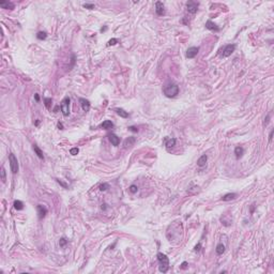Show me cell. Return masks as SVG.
<instances>
[{"mask_svg":"<svg viewBox=\"0 0 274 274\" xmlns=\"http://www.w3.org/2000/svg\"><path fill=\"white\" fill-rule=\"evenodd\" d=\"M102 210H106V205H102Z\"/></svg>","mask_w":274,"mask_h":274,"instance_id":"obj_41","label":"cell"},{"mask_svg":"<svg viewBox=\"0 0 274 274\" xmlns=\"http://www.w3.org/2000/svg\"><path fill=\"white\" fill-rule=\"evenodd\" d=\"M224 252H225V245L223 243H220L217 246H216V254L222 255V254H224Z\"/></svg>","mask_w":274,"mask_h":274,"instance_id":"obj_19","label":"cell"},{"mask_svg":"<svg viewBox=\"0 0 274 274\" xmlns=\"http://www.w3.org/2000/svg\"><path fill=\"white\" fill-rule=\"evenodd\" d=\"M198 5L199 3L196 2V1H189L186 3V8H187V11L191 14H195L198 10Z\"/></svg>","mask_w":274,"mask_h":274,"instance_id":"obj_5","label":"cell"},{"mask_svg":"<svg viewBox=\"0 0 274 274\" xmlns=\"http://www.w3.org/2000/svg\"><path fill=\"white\" fill-rule=\"evenodd\" d=\"M101 126H102L103 128H105V130H108V128H111L114 126V123H112L111 121H109V120H105L103 123L101 124Z\"/></svg>","mask_w":274,"mask_h":274,"instance_id":"obj_18","label":"cell"},{"mask_svg":"<svg viewBox=\"0 0 274 274\" xmlns=\"http://www.w3.org/2000/svg\"><path fill=\"white\" fill-rule=\"evenodd\" d=\"M128 191L131 192L132 194H135V193H137V191H138V187H137L135 184H132L131 186H130V189H128Z\"/></svg>","mask_w":274,"mask_h":274,"instance_id":"obj_26","label":"cell"},{"mask_svg":"<svg viewBox=\"0 0 274 274\" xmlns=\"http://www.w3.org/2000/svg\"><path fill=\"white\" fill-rule=\"evenodd\" d=\"M237 194L236 193H228V194H226V195H224L222 197V199L221 200H223V201H229V200H232V199H236L237 198Z\"/></svg>","mask_w":274,"mask_h":274,"instance_id":"obj_15","label":"cell"},{"mask_svg":"<svg viewBox=\"0 0 274 274\" xmlns=\"http://www.w3.org/2000/svg\"><path fill=\"white\" fill-rule=\"evenodd\" d=\"M243 152H244V150H243L242 147H237V148L235 149V154H236V157H237V158H240V157L242 156Z\"/></svg>","mask_w":274,"mask_h":274,"instance_id":"obj_21","label":"cell"},{"mask_svg":"<svg viewBox=\"0 0 274 274\" xmlns=\"http://www.w3.org/2000/svg\"><path fill=\"white\" fill-rule=\"evenodd\" d=\"M176 145V138H170L166 141V147L167 148H171Z\"/></svg>","mask_w":274,"mask_h":274,"instance_id":"obj_23","label":"cell"},{"mask_svg":"<svg viewBox=\"0 0 274 274\" xmlns=\"http://www.w3.org/2000/svg\"><path fill=\"white\" fill-rule=\"evenodd\" d=\"M58 127H59L60 130H62V128H63V125H62V123H58Z\"/></svg>","mask_w":274,"mask_h":274,"instance_id":"obj_39","label":"cell"},{"mask_svg":"<svg viewBox=\"0 0 274 274\" xmlns=\"http://www.w3.org/2000/svg\"><path fill=\"white\" fill-rule=\"evenodd\" d=\"M128 131H131L133 133H137V132H138V128H137L136 126H128Z\"/></svg>","mask_w":274,"mask_h":274,"instance_id":"obj_33","label":"cell"},{"mask_svg":"<svg viewBox=\"0 0 274 274\" xmlns=\"http://www.w3.org/2000/svg\"><path fill=\"white\" fill-rule=\"evenodd\" d=\"M200 247H201V243H198L196 246H195V251L196 252H198V251H200Z\"/></svg>","mask_w":274,"mask_h":274,"instance_id":"obj_34","label":"cell"},{"mask_svg":"<svg viewBox=\"0 0 274 274\" xmlns=\"http://www.w3.org/2000/svg\"><path fill=\"white\" fill-rule=\"evenodd\" d=\"M186 267H187V262L186 261H183L182 264H181V269H185Z\"/></svg>","mask_w":274,"mask_h":274,"instance_id":"obj_35","label":"cell"},{"mask_svg":"<svg viewBox=\"0 0 274 274\" xmlns=\"http://www.w3.org/2000/svg\"><path fill=\"white\" fill-rule=\"evenodd\" d=\"M33 150H34V152L35 154H37L41 160H44V155H43V152H42V150L37 146V145H33Z\"/></svg>","mask_w":274,"mask_h":274,"instance_id":"obj_16","label":"cell"},{"mask_svg":"<svg viewBox=\"0 0 274 274\" xmlns=\"http://www.w3.org/2000/svg\"><path fill=\"white\" fill-rule=\"evenodd\" d=\"M1 180H2V182H5V171H4V168H1Z\"/></svg>","mask_w":274,"mask_h":274,"instance_id":"obj_32","label":"cell"},{"mask_svg":"<svg viewBox=\"0 0 274 274\" xmlns=\"http://www.w3.org/2000/svg\"><path fill=\"white\" fill-rule=\"evenodd\" d=\"M163 92L167 98H175L179 93V87L176 84H168L164 87Z\"/></svg>","mask_w":274,"mask_h":274,"instance_id":"obj_2","label":"cell"},{"mask_svg":"<svg viewBox=\"0 0 274 274\" xmlns=\"http://www.w3.org/2000/svg\"><path fill=\"white\" fill-rule=\"evenodd\" d=\"M157 260L160 262V271L163 273H166L169 269V259L168 257L163 254V253H158L157 254Z\"/></svg>","mask_w":274,"mask_h":274,"instance_id":"obj_1","label":"cell"},{"mask_svg":"<svg viewBox=\"0 0 274 274\" xmlns=\"http://www.w3.org/2000/svg\"><path fill=\"white\" fill-rule=\"evenodd\" d=\"M155 12H156L157 15H160V16H162V15L165 14V8H164L163 2H161V1H156L155 2Z\"/></svg>","mask_w":274,"mask_h":274,"instance_id":"obj_7","label":"cell"},{"mask_svg":"<svg viewBox=\"0 0 274 274\" xmlns=\"http://www.w3.org/2000/svg\"><path fill=\"white\" fill-rule=\"evenodd\" d=\"M108 187H109V185H108L107 183H103V184L100 185V191H106Z\"/></svg>","mask_w":274,"mask_h":274,"instance_id":"obj_27","label":"cell"},{"mask_svg":"<svg viewBox=\"0 0 274 274\" xmlns=\"http://www.w3.org/2000/svg\"><path fill=\"white\" fill-rule=\"evenodd\" d=\"M117 42H118L117 39H111V40L108 41V45H109V46H111V45H116V44H117Z\"/></svg>","mask_w":274,"mask_h":274,"instance_id":"obj_31","label":"cell"},{"mask_svg":"<svg viewBox=\"0 0 274 274\" xmlns=\"http://www.w3.org/2000/svg\"><path fill=\"white\" fill-rule=\"evenodd\" d=\"M59 108H60V106H56V107H55V109H54V111H55V112H57V111H58V109H59Z\"/></svg>","mask_w":274,"mask_h":274,"instance_id":"obj_38","label":"cell"},{"mask_svg":"<svg viewBox=\"0 0 274 274\" xmlns=\"http://www.w3.org/2000/svg\"><path fill=\"white\" fill-rule=\"evenodd\" d=\"M68 243V240L67 239H64V238H62V239H60L59 241V244H60V246L63 247V246H66V244Z\"/></svg>","mask_w":274,"mask_h":274,"instance_id":"obj_28","label":"cell"},{"mask_svg":"<svg viewBox=\"0 0 274 274\" xmlns=\"http://www.w3.org/2000/svg\"><path fill=\"white\" fill-rule=\"evenodd\" d=\"M46 37H47V34H46V32H44V31H40V32L37 34V38H38L39 40H45Z\"/></svg>","mask_w":274,"mask_h":274,"instance_id":"obj_24","label":"cell"},{"mask_svg":"<svg viewBox=\"0 0 274 274\" xmlns=\"http://www.w3.org/2000/svg\"><path fill=\"white\" fill-rule=\"evenodd\" d=\"M109 140L111 142V145L115 146V147H117L119 146V143H120V138L117 136V135H115V134H109Z\"/></svg>","mask_w":274,"mask_h":274,"instance_id":"obj_11","label":"cell"},{"mask_svg":"<svg viewBox=\"0 0 274 274\" xmlns=\"http://www.w3.org/2000/svg\"><path fill=\"white\" fill-rule=\"evenodd\" d=\"M207 161H208V156H207L206 154H204V155H201V156L198 158V161H197V165H198L199 167H204V166H206Z\"/></svg>","mask_w":274,"mask_h":274,"instance_id":"obj_14","label":"cell"},{"mask_svg":"<svg viewBox=\"0 0 274 274\" xmlns=\"http://www.w3.org/2000/svg\"><path fill=\"white\" fill-rule=\"evenodd\" d=\"M34 98H35V101H37V102H39V101H40V98H39V94H34Z\"/></svg>","mask_w":274,"mask_h":274,"instance_id":"obj_37","label":"cell"},{"mask_svg":"<svg viewBox=\"0 0 274 274\" xmlns=\"http://www.w3.org/2000/svg\"><path fill=\"white\" fill-rule=\"evenodd\" d=\"M269 118H270V116H268V117H267V119H265V121H264V124H267V123H268V121H269Z\"/></svg>","mask_w":274,"mask_h":274,"instance_id":"obj_40","label":"cell"},{"mask_svg":"<svg viewBox=\"0 0 274 274\" xmlns=\"http://www.w3.org/2000/svg\"><path fill=\"white\" fill-rule=\"evenodd\" d=\"M37 210H38V214H39V219L40 220H42L47 213V209L44 206H42V205H38Z\"/></svg>","mask_w":274,"mask_h":274,"instance_id":"obj_9","label":"cell"},{"mask_svg":"<svg viewBox=\"0 0 274 274\" xmlns=\"http://www.w3.org/2000/svg\"><path fill=\"white\" fill-rule=\"evenodd\" d=\"M199 52V47H195V46H193V47H190L189 49L186 50V58H189V59H192V58H195V57L197 56Z\"/></svg>","mask_w":274,"mask_h":274,"instance_id":"obj_6","label":"cell"},{"mask_svg":"<svg viewBox=\"0 0 274 274\" xmlns=\"http://www.w3.org/2000/svg\"><path fill=\"white\" fill-rule=\"evenodd\" d=\"M206 28L207 29H209V30H212V31H219L220 30V28L216 26L213 21H211V20H208L207 23H206Z\"/></svg>","mask_w":274,"mask_h":274,"instance_id":"obj_12","label":"cell"},{"mask_svg":"<svg viewBox=\"0 0 274 274\" xmlns=\"http://www.w3.org/2000/svg\"><path fill=\"white\" fill-rule=\"evenodd\" d=\"M115 110H116L117 114L119 115L120 117H122V118H127L128 117V112H126L124 109H122V108H116Z\"/></svg>","mask_w":274,"mask_h":274,"instance_id":"obj_17","label":"cell"},{"mask_svg":"<svg viewBox=\"0 0 274 274\" xmlns=\"http://www.w3.org/2000/svg\"><path fill=\"white\" fill-rule=\"evenodd\" d=\"M79 103L82 105V108L84 111H89L90 109V102L86 99H79Z\"/></svg>","mask_w":274,"mask_h":274,"instance_id":"obj_10","label":"cell"},{"mask_svg":"<svg viewBox=\"0 0 274 274\" xmlns=\"http://www.w3.org/2000/svg\"><path fill=\"white\" fill-rule=\"evenodd\" d=\"M134 143H135V138H134V137H128V138L125 139V141H124V146H125V148H127V147L133 146Z\"/></svg>","mask_w":274,"mask_h":274,"instance_id":"obj_20","label":"cell"},{"mask_svg":"<svg viewBox=\"0 0 274 274\" xmlns=\"http://www.w3.org/2000/svg\"><path fill=\"white\" fill-rule=\"evenodd\" d=\"M84 8L89 9V10L94 9V4H92V3H85V4H84Z\"/></svg>","mask_w":274,"mask_h":274,"instance_id":"obj_30","label":"cell"},{"mask_svg":"<svg viewBox=\"0 0 274 274\" xmlns=\"http://www.w3.org/2000/svg\"><path fill=\"white\" fill-rule=\"evenodd\" d=\"M60 109H61L64 117H68L70 115V98L69 96H66L62 100L61 105H60Z\"/></svg>","mask_w":274,"mask_h":274,"instance_id":"obj_3","label":"cell"},{"mask_svg":"<svg viewBox=\"0 0 274 274\" xmlns=\"http://www.w3.org/2000/svg\"><path fill=\"white\" fill-rule=\"evenodd\" d=\"M44 102H45V106L47 109H50V104H52V99L50 98H46L44 99Z\"/></svg>","mask_w":274,"mask_h":274,"instance_id":"obj_25","label":"cell"},{"mask_svg":"<svg viewBox=\"0 0 274 274\" xmlns=\"http://www.w3.org/2000/svg\"><path fill=\"white\" fill-rule=\"evenodd\" d=\"M78 152H79L78 148H72V149L70 150V153H71L72 155H76V154H77Z\"/></svg>","mask_w":274,"mask_h":274,"instance_id":"obj_29","label":"cell"},{"mask_svg":"<svg viewBox=\"0 0 274 274\" xmlns=\"http://www.w3.org/2000/svg\"><path fill=\"white\" fill-rule=\"evenodd\" d=\"M235 49H236V45L235 44H229V45H227L225 47V49H224L223 56H224V57H229L230 55H231L235 52Z\"/></svg>","mask_w":274,"mask_h":274,"instance_id":"obj_8","label":"cell"},{"mask_svg":"<svg viewBox=\"0 0 274 274\" xmlns=\"http://www.w3.org/2000/svg\"><path fill=\"white\" fill-rule=\"evenodd\" d=\"M9 162H10V167H11V171L13 174H16L18 171V161L16 156L14 155L13 153L9 154Z\"/></svg>","mask_w":274,"mask_h":274,"instance_id":"obj_4","label":"cell"},{"mask_svg":"<svg viewBox=\"0 0 274 274\" xmlns=\"http://www.w3.org/2000/svg\"><path fill=\"white\" fill-rule=\"evenodd\" d=\"M273 133H274V131L272 130V131L270 132V135H269V141H271L272 140V137H273Z\"/></svg>","mask_w":274,"mask_h":274,"instance_id":"obj_36","label":"cell"},{"mask_svg":"<svg viewBox=\"0 0 274 274\" xmlns=\"http://www.w3.org/2000/svg\"><path fill=\"white\" fill-rule=\"evenodd\" d=\"M14 208H15L16 210H23V209H24V204H23V201H20V200H15V201H14Z\"/></svg>","mask_w":274,"mask_h":274,"instance_id":"obj_22","label":"cell"},{"mask_svg":"<svg viewBox=\"0 0 274 274\" xmlns=\"http://www.w3.org/2000/svg\"><path fill=\"white\" fill-rule=\"evenodd\" d=\"M0 6L2 9H8V10H13L14 9V3L11 1H0Z\"/></svg>","mask_w":274,"mask_h":274,"instance_id":"obj_13","label":"cell"}]
</instances>
